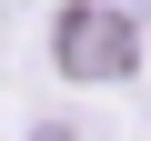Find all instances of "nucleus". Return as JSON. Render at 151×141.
<instances>
[{
	"instance_id": "2",
	"label": "nucleus",
	"mask_w": 151,
	"mask_h": 141,
	"mask_svg": "<svg viewBox=\"0 0 151 141\" xmlns=\"http://www.w3.org/2000/svg\"><path fill=\"white\" fill-rule=\"evenodd\" d=\"M40 141H81V131H70V121H40Z\"/></svg>"
},
{
	"instance_id": "1",
	"label": "nucleus",
	"mask_w": 151,
	"mask_h": 141,
	"mask_svg": "<svg viewBox=\"0 0 151 141\" xmlns=\"http://www.w3.org/2000/svg\"><path fill=\"white\" fill-rule=\"evenodd\" d=\"M50 50H60L70 81H121V70H131V20L121 10H70Z\"/></svg>"
}]
</instances>
